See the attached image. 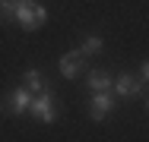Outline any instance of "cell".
Returning a JSON list of instances; mask_svg holds the SVG:
<instances>
[{
    "label": "cell",
    "instance_id": "5b68a950",
    "mask_svg": "<svg viewBox=\"0 0 149 142\" xmlns=\"http://www.w3.org/2000/svg\"><path fill=\"white\" fill-rule=\"evenodd\" d=\"M114 108H118V101H114L111 92H95L92 101H89V117H92V120H105Z\"/></svg>",
    "mask_w": 149,
    "mask_h": 142
},
{
    "label": "cell",
    "instance_id": "277c9868",
    "mask_svg": "<svg viewBox=\"0 0 149 142\" xmlns=\"http://www.w3.org/2000/svg\"><path fill=\"white\" fill-rule=\"evenodd\" d=\"M111 88H114V98H133V95H143V82H140L133 73H118L114 82H111Z\"/></svg>",
    "mask_w": 149,
    "mask_h": 142
},
{
    "label": "cell",
    "instance_id": "ba28073f",
    "mask_svg": "<svg viewBox=\"0 0 149 142\" xmlns=\"http://www.w3.org/2000/svg\"><path fill=\"white\" fill-rule=\"evenodd\" d=\"M102 48H105V38H102V35H89V38H86V41L76 48V54H79V57H86V54H98Z\"/></svg>",
    "mask_w": 149,
    "mask_h": 142
},
{
    "label": "cell",
    "instance_id": "8992f818",
    "mask_svg": "<svg viewBox=\"0 0 149 142\" xmlns=\"http://www.w3.org/2000/svg\"><path fill=\"white\" fill-rule=\"evenodd\" d=\"M57 70L63 79H73V76H79V70H83V57L76 54V51H70V54H63L57 60Z\"/></svg>",
    "mask_w": 149,
    "mask_h": 142
},
{
    "label": "cell",
    "instance_id": "30bf717a",
    "mask_svg": "<svg viewBox=\"0 0 149 142\" xmlns=\"http://www.w3.org/2000/svg\"><path fill=\"white\" fill-rule=\"evenodd\" d=\"M16 3H19V0H0V16H3V19H13Z\"/></svg>",
    "mask_w": 149,
    "mask_h": 142
},
{
    "label": "cell",
    "instance_id": "7a4b0ae2",
    "mask_svg": "<svg viewBox=\"0 0 149 142\" xmlns=\"http://www.w3.org/2000/svg\"><path fill=\"white\" fill-rule=\"evenodd\" d=\"M29 114L38 117L41 123H54V120H57V95H54L51 88L35 92L32 101H29Z\"/></svg>",
    "mask_w": 149,
    "mask_h": 142
},
{
    "label": "cell",
    "instance_id": "3957f363",
    "mask_svg": "<svg viewBox=\"0 0 149 142\" xmlns=\"http://www.w3.org/2000/svg\"><path fill=\"white\" fill-rule=\"evenodd\" d=\"M29 101H32V92L26 85H19V88H13V92H6L0 98V111L13 114V117H22V114H29Z\"/></svg>",
    "mask_w": 149,
    "mask_h": 142
},
{
    "label": "cell",
    "instance_id": "8fae6325",
    "mask_svg": "<svg viewBox=\"0 0 149 142\" xmlns=\"http://www.w3.org/2000/svg\"><path fill=\"white\" fill-rule=\"evenodd\" d=\"M136 79H140V82H146V79H149V63H146V60L140 63V70H136Z\"/></svg>",
    "mask_w": 149,
    "mask_h": 142
},
{
    "label": "cell",
    "instance_id": "9c48e42d",
    "mask_svg": "<svg viewBox=\"0 0 149 142\" xmlns=\"http://www.w3.org/2000/svg\"><path fill=\"white\" fill-rule=\"evenodd\" d=\"M22 79H26V88H29L32 95L45 88V82H41V70H35V66H29V70L22 73Z\"/></svg>",
    "mask_w": 149,
    "mask_h": 142
},
{
    "label": "cell",
    "instance_id": "6da1fadb",
    "mask_svg": "<svg viewBox=\"0 0 149 142\" xmlns=\"http://www.w3.org/2000/svg\"><path fill=\"white\" fill-rule=\"evenodd\" d=\"M13 19L22 32H38L48 22V6L38 3V0H19L16 10H13Z\"/></svg>",
    "mask_w": 149,
    "mask_h": 142
},
{
    "label": "cell",
    "instance_id": "52a82bcc",
    "mask_svg": "<svg viewBox=\"0 0 149 142\" xmlns=\"http://www.w3.org/2000/svg\"><path fill=\"white\" fill-rule=\"evenodd\" d=\"M111 82H114V76L105 73V70H92L89 76H86V85H89L92 92H111Z\"/></svg>",
    "mask_w": 149,
    "mask_h": 142
}]
</instances>
